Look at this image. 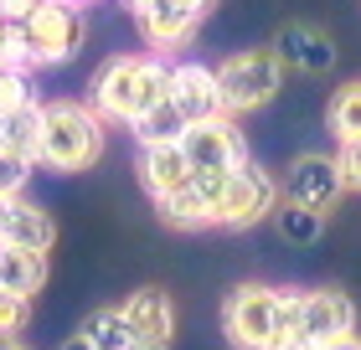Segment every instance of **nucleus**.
Segmentation results:
<instances>
[{
    "mask_svg": "<svg viewBox=\"0 0 361 350\" xmlns=\"http://www.w3.org/2000/svg\"><path fill=\"white\" fill-rule=\"evenodd\" d=\"M217 82H222L227 113H253V108H264L269 98L279 93V82H284V62H279L274 46L233 52V57L217 68Z\"/></svg>",
    "mask_w": 361,
    "mask_h": 350,
    "instance_id": "3",
    "label": "nucleus"
},
{
    "mask_svg": "<svg viewBox=\"0 0 361 350\" xmlns=\"http://www.w3.org/2000/svg\"><path fill=\"white\" fill-rule=\"evenodd\" d=\"M171 98V68L160 57H109L93 73V108L98 119L135 124L155 104Z\"/></svg>",
    "mask_w": 361,
    "mask_h": 350,
    "instance_id": "1",
    "label": "nucleus"
},
{
    "mask_svg": "<svg viewBox=\"0 0 361 350\" xmlns=\"http://www.w3.org/2000/svg\"><path fill=\"white\" fill-rule=\"evenodd\" d=\"M341 191H346V180H341V165L331 155H300V160H294V170H289V201L300 211H315V216L336 211Z\"/></svg>",
    "mask_w": 361,
    "mask_h": 350,
    "instance_id": "10",
    "label": "nucleus"
},
{
    "mask_svg": "<svg viewBox=\"0 0 361 350\" xmlns=\"http://www.w3.org/2000/svg\"><path fill=\"white\" fill-rule=\"evenodd\" d=\"M180 149H186L191 170L196 175H227L238 170L243 160H248V149H243L233 119H207V124H191L186 139H180Z\"/></svg>",
    "mask_w": 361,
    "mask_h": 350,
    "instance_id": "7",
    "label": "nucleus"
},
{
    "mask_svg": "<svg viewBox=\"0 0 361 350\" xmlns=\"http://www.w3.org/2000/svg\"><path fill=\"white\" fill-rule=\"evenodd\" d=\"M0 350H26L21 340H0Z\"/></svg>",
    "mask_w": 361,
    "mask_h": 350,
    "instance_id": "31",
    "label": "nucleus"
},
{
    "mask_svg": "<svg viewBox=\"0 0 361 350\" xmlns=\"http://www.w3.org/2000/svg\"><path fill=\"white\" fill-rule=\"evenodd\" d=\"M135 21H140V37L155 46V52H171V46L180 42H191V31H196V15L191 6H180V0H155V6H145L135 11Z\"/></svg>",
    "mask_w": 361,
    "mask_h": 350,
    "instance_id": "14",
    "label": "nucleus"
},
{
    "mask_svg": "<svg viewBox=\"0 0 361 350\" xmlns=\"http://www.w3.org/2000/svg\"><path fill=\"white\" fill-rule=\"evenodd\" d=\"M52 6H83V0H52Z\"/></svg>",
    "mask_w": 361,
    "mask_h": 350,
    "instance_id": "33",
    "label": "nucleus"
},
{
    "mask_svg": "<svg viewBox=\"0 0 361 350\" xmlns=\"http://www.w3.org/2000/svg\"><path fill=\"white\" fill-rule=\"evenodd\" d=\"M93 350H140V340H135V330H129V320H124V309H93L88 320H83V330H78Z\"/></svg>",
    "mask_w": 361,
    "mask_h": 350,
    "instance_id": "19",
    "label": "nucleus"
},
{
    "mask_svg": "<svg viewBox=\"0 0 361 350\" xmlns=\"http://www.w3.org/2000/svg\"><path fill=\"white\" fill-rule=\"evenodd\" d=\"M0 149L21 155L26 165H42V104L0 113Z\"/></svg>",
    "mask_w": 361,
    "mask_h": 350,
    "instance_id": "17",
    "label": "nucleus"
},
{
    "mask_svg": "<svg viewBox=\"0 0 361 350\" xmlns=\"http://www.w3.org/2000/svg\"><path fill=\"white\" fill-rule=\"evenodd\" d=\"M6 6H11V0H0V15H6Z\"/></svg>",
    "mask_w": 361,
    "mask_h": 350,
    "instance_id": "34",
    "label": "nucleus"
},
{
    "mask_svg": "<svg viewBox=\"0 0 361 350\" xmlns=\"http://www.w3.org/2000/svg\"><path fill=\"white\" fill-rule=\"evenodd\" d=\"M336 165H341V180H346V191H361V139H346V144H341Z\"/></svg>",
    "mask_w": 361,
    "mask_h": 350,
    "instance_id": "25",
    "label": "nucleus"
},
{
    "mask_svg": "<svg viewBox=\"0 0 361 350\" xmlns=\"http://www.w3.org/2000/svg\"><path fill=\"white\" fill-rule=\"evenodd\" d=\"M47 283V253H31V247H16V242H0V289L11 294H42Z\"/></svg>",
    "mask_w": 361,
    "mask_h": 350,
    "instance_id": "18",
    "label": "nucleus"
},
{
    "mask_svg": "<svg viewBox=\"0 0 361 350\" xmlns=\"http://www.w3.org/2000/svg\"><path fill=\"white\" fill-rule=\"evenodd\" d=\"M124 320L135 330L140 350H166L176 335V309H171L166 289H135L124 299Z\"/></svg>",
    "mask_w": 361,
    "mask_h": 350,
    "instance_id": "11",
    "label": "nucleus"
},
{
    "mask_svg": "<svg viewBox=\"0 0 361 350\" xmlns=\"http://www.w3.org/2000/svg\"><path fill=\"white\" fill-rule=\"evenodd\" d=\"M274 52H279V62H289V68L325 73V68H331V57H336V46H331V37H325L320 26H305V21H294V26H284V31H279Z\"/></svg>",
    "mask_w": 361,
    "mask_h": 350,
    "instance_id": "15",
    "label": "nucleus"
},
{
    "mask_svg": "<svg viewBox=\"0 0 361 350\" xmlns=\"http://www.w3.org/2000/svg\"><path fill=\"white\" fill-rule=\"evenodd\" d=\"M171 104L186 113V124L227 119V98H222L217 68H202V62H176V68H171Z\"/></svg>",
    "mask_w": 361,
    "mask_h": 350,
    "instance_id": "8",
    "label": "nucleus"
},
{
    "mask_svg": "<svg viewBox=\"0 0 361 350\" xmlns=\"http://www.w3.org/2000/svg\"><path fill=\"white\" fill-rule=\"evenodd\" d=\"M222 330L238 350H269L279 340V289H269V283H238L222 299Z\"/></svg>",
    "mask_w": 361,
    "mask_h": 350,
    "instance_id": "4",
    "label": "nucleus"
},
{
    "mask_svg": "<svg viewBox=\"0 0 361 350\" xmlns=\"http://www.w3.org/2000/svg\"><path fill=\"white\" fill-rule=\"evenodd\" d=\"M135 170H140V186L150 191V201H166L171 191H180V186H186V180L196 175L180 144H145Z\"/></svg>",
    "mask_w": 361,
    "mask_h": 350,
    "instance_id": "13",
    "label": "nucleus"
},
{
    "mask_svg": "<svg viewBox=\"0 0 361 350\" xmlns=\"http://www.w3.org/2000/svg\"><path fill=\"white\" fill-rule=\"evenodd\" d=\"M26 175H31V165L21 155H11V149H0V201H16L26 186Z\"/></svg>",
    "mask_w": 361,
    "mask_h": 350,
    "instance_id": "24",
    "label": "nucleus"
},
{
    "mask_svg": "<svg viewBox=\"0 0 361 350\" xmlns=\"http://www.w3.org/2000/svg\"><path fill=\"white\" fill-rule=\"evenodd\" d=\"M315 222H320L315 211H305V216H300V206H294V211L284 216V232H289V237H310V232H315Z\"/></svg>",
    "mask_w": 361,
    "mask_h": 350,
    "instance_id": "26",
    "label": "nucleus"
},
{
    "mask_svg": "<svg viewBox=\"0 0 361 350\" xmlns=\"http://www.w3.org/2000/svg\"><path fill=\"white\" fill-rule=\"evenodd\" d=\"M222 180L227 175H191L180 191H171L166 201H155V216L166 227H217V206H222Z\"/></svg>",
    "mask_w": 361,
    "mask_h": 350,
    "instance_id": "9",
    "label": "nucleus"
},
{
    "mask_svg": "<svg viewBox=\"0 0 361 350\" xmlns=\"http://www.w3.org/2000/svg\"><path fill=\"white\" fill-rule=\"evenodd\" d=\"M180 6H191V11H196V15H207V11H212V6H217V0H180Z\"/></svg>",
    "mask_w": 361,
    "mask_h": 350,
    "instance_id": "29",
    "label": "nucleus"
},
{
    "mask_svg": "<svg viewBox=\"0 0 361 350\" xmlns=\"http://www.w3.org/2000/svg\"><path fill=\"white\" fill-rule=\"evenodd\" d=\"M305 335L315 345H331V340L356 335V304H351V294H341V289H310L305 294Z\"/></svg>",
    "mask_w": 361,
    "mask_h": 350,
    "instance_id": "12",
    "label": "nucleus"
},
{
    "mask_svg": "<svg viewBox=\"0 0 361 350\" xmlns=\"http://www.w3.org/2000/svg\"><path fill=\"white\" fill-rule=\"evenodd\" d=\"M331 129H336L341 144L361 139V77L346 82V88H336V98H331Z\"/></svg>",
    "mask_w": 361,
    "mask_h": 350,
    "instance_id": "21",
    "label": "nucleus"
},
{
    "mask_svg": "<svg viewBox=\"0 0 361 350\" xmlns=\"http://www.w3.org/2000/svg\"><path fill=\"white\" fill-rule=\"evenodd\" d=\"M274 201H279V186L269 180V170H258L253 160H243L238 170H227V180H222L217 227H253L274 211Z\"/></svg>",
    "mask_w": 361,
    "mask_h": 350,
    "instance_id": "6",
    "label": "nucleus"
},
{
    "mask_svg": "<svg viewBox=\"0 0 361 350\" xmlns=\"http://www.w3.org/2000/svg\"><path fill=\"white\" fill-rule=\"evenodd\" d=\"M62 350H93V345H88L83 335H73V340H68V345H62Z\"/></svg>",
    "mask_w": 361,
    "mask_h": 350,
    "instance_id": "30",
    "label": "nucleus"
},
{
    "mask_svg": "<svg viewBox=\"0 0 361 350\" xmlns=\"http://www.w3.org/2000/svg\"><path fill=\"white\" fill-rule=\"evenodd\" d=\"M129 129H135V139H140V149H145V144H180L191 124H186V113H180L171 98H166V104H155L145 119H135Z\"/></svg>",
    "mask_w": 361,
    "mask_h": 350,
    "instance_id": "20",
    "label": "nucleus"
},
{
    "mask_svg": "<svg viewBox=\"0 0 361 350\" xmlns=\"http://www.w3.org/2000/svg\"><path fill=\"white\" fill-rule=\"evenodd\" d=\"M104 160V119H98L93 104H73V98H57V104H42V165L47 170H93Z\"/></svg>",
    "mask_w": 361,
    "mask_h": 350,
    "instance_id": "2",
    "label": "nucleus"
},
{
    "mask_svg": "<svg viewBox=\"0 0 361 350\" xmlns=\"http://www.w3.org/2000/svg\"><path fill=\"white\" fill-rule=\"evenodd\" d=\"M31 104V82H26V68H0V113L11 108H26Z\"/></svg>",
    "mask_w": 361,
    "mask_h": 350,
    "instance_id": "23",
    "label": "nucleus"
},
{
    "mask_svg": "<svg viewBox=\"0 0 361 350\" xmlns=\"http://www.w3.org/2000/svg\"><path fill=\"white\" fill-rule=\"evenodd\" d=\"M21 42H26V62H68L83 46V11L78 6H37L21 15Z\"/></svg>",
    "mask_w": 361,
    "mask_h": 350,
    "instance_id": "5",
    "label": "nucleus"
},
{
    "mask_svg": "<svg viewBox=\"0 0 361 350\" xmlns=\"http://www.w3.org/2000/svg\"><path fill=\"white\" fill-rule=\"evenodd\" d=\"M320 350H361V340H356V335H346V340H331V345H320Z\"/></svg>",
    "mask_w": 361,
    "mask_h": 350,
    "instance_id": "28",
    "label": "nucleus"
},
{
    "mask_svg": "<svg viewBox=\"0 0 361 350\" xmlns=\"http://www.w3.org/2000/svg\"><path fill=\"white\" fill-rule=\"evenodd\" d=\"M26 320H31V299L0 289V340H16L26 330Z\"/></svg>",
    "mask_w": 361,
    "mask_h": 350,
    "instance_id": "22",
    "label": "nucleus"
},
{
    "mask_svg": "<svg viewBox=\"0 0 361 350\" xmlns=\"http://www.w3.org/2000/svg\"><path fill=\"white\" fill-rule=\"evenodd\" d=\"M269 350H320V345L310 340V335H305V325H300V330H284V335H279Z\"/></svg>",
    "mask_w": 361,
    "mask_h": 350,
    "instance_id": "27",
    "label": "nucleus"
},
{
    "mask_svg": "<svg viewBox=\"0 0 361 350\" xmlns=\"http://www.w3.org/2000/svg\"><path fill=\"white\" fill-rule=\"evenodd\" d=\"M0 242H16V247H31V253H52L57 242V222L47 216L42 206H31L16 196L11 211H6V232H0Z\"/></svg>",
    "mask_w": 361,
    "mask_h": 350,
    "instance_id": "16",
    "label": "nucleus"
},
{
    "mask_svg": "<svg viewBox=\"0 0 361 350\" xmlns=\"http://www.w3.org/2000/svg\"><path fill=\"white\" fill-rule=\"evenodd\" d=\"M129 6H135V11H145V6H155V0H129Z\"/></svg>",
    "mask_w": 361,
    "mask_h": 350,
    "instance_id": "32",
    "label": "nucleus"
}]
</instances>
